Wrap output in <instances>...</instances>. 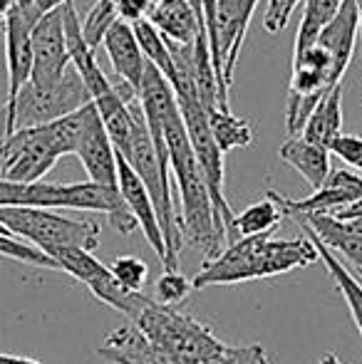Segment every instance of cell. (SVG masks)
Segmentation results:
<instances>
[{
  "instance_id": "obj_19",
  "label": "cell",
  "mask_w": 362,
  "mask_h": 364,
  "mask_svg": "<svg viewBox=\"0 0 362 364\" xmlns=\"http://www.w3.org/2000/svg\"><path fill=\"white\" fill-rule=\"evenodd\" d=\"M340 129H343V87L335 85L333 90H328L323 95V100L318 102L313 114L308 117L300 134L308 141H313V144L330 149L335 136L340 134Z\"/></svg>"
},
{
  "instance_id": "obj_37",
  "label": "cell",
  "mask_w": 362,
  "mask_h": 364,
  "mask_svg": "<svg viewBox=\"0 0 362 364\" xmlns=\"http://www.w3.org/2000/svg\"><path fill=\"white\" fill-rule=\"evenodd\" d=\"M13 5H15V0H0V20H5V15L13 10Z\"/></svg>"
},
{
  "instance_id": "obj_29",
  "label": "cell",
  "mask_w": 362,
  "mask_h": 364,
  "mask_svg": "<svg viewBox=\"0 0 362 364\" xmlns=\"http://www.w3.org/2000/svg\"><path fill=\"white\" fill-rule=\"evenodd\" d=\"M300 5V0H268L266 15H263V28L268 33H280L288 25L290 15L295 13V8Z\"/></svg>"
},
{
  "instance_id": "obj_18",
  "label": "cell",
  "mask_w": 362,
  "mask_h": 364,
  "mask_svg": "<svg viewBox=\"0 0 362 364\" xmlns=\"http://www.w3.org/2000/svg\"><path fill=\"white\" fill-rule=\"evenodd\" d=\"M147 18L154 23V28L166 40H174L181 45L193 43L198 30L206 28L188 0H156Z\"/></svg>"
},
{
  "instance_id": "obj_2",
  "label": "cell",
  "mask_w": 362,
  "mask_h": 364,
  "mask_svg": "<svg viewBox=\"0 0 362 364\" xmlns=\"http://www.w3.org/2000/svg\"><path fill=\"white\" fill-rule=\"evenodd\" d=\"M318 260L313 238H273L271 233L233 238L216 258L203 260L201 270L193 275V290H206L213 285H233L246 280L271 278L290 273Z\"/></svg>"
},
{
  "instance_id": "obj_38",
  "label": "cell",
  "mask_w": 362,
  "mask_h": 364,
  "mask_svg": "<svg viewBox=\"0 0 362 364\" xmlns=\"http://www.w3.org/2000/svg\"><path fill=\"white\" fill-rule=\"evenodd\" d=\"M358 5V20H360V43H362V0H355Z\"/></svg>"
},
{
  "instance_id": "obj_23",
  "label": "cell",
  "mask_w": 362,
  "mask_h": 364,
  "mask_svg": "<svg viewBox=\"0 0 362 364\" xmlns=\"http://www.w3.org/2000/svg\"><path fill=\"white\" fill-rule=\"evenodd\" d=\"M132 28H134V35H137V40H139V48H142V53H144V58L149 60L171 85V80H174V58H171V50H169V45H166L164 35L154 28V23H151L149 18L134 20Z\"/></svg>"
},
{
  "instance_id": "obj_32",
  "label": "cell",
  "mask_w": 362,
  "mask_h": 364,
  "mask_svg": "<svg viewBox=\"0 0 362 364\" xmlns=\"http://www.w3.org/2000/svg\"><path fill=\"white\" fill-rule=\"evenodd\" d=\"M65 3H68V0H15V5L23 10L25 18L33 20V23H38L43 15L53 13V10H58L60 5H65Z\"/></svg>"
},
{
  "instance_id": "obj_35",
  "label": "cell",
  "mask_w": 362,
  "mask_h": 364,
  "mask_svg": "<svg viewBox=\"0 0 362 364\" xmlns=\"http://www.w3.org/2000/svg\"><path fill=\"white\" fill-rule=\"evenodd\" d=\"M0 364H40V362L28 360V357H18V355H3V352H0Z\"/></svg>"
},
{
  "instance_id": "obj_33",
  "label": "cell",
  "mask_w": 362,
  "mask_h": 364,
  "mask_svg": "<svg viewBox=\"0 0 362 364\" xmlns=\"http://www.w3.org/2000/svg\"><path fill=\"white\" fill-rule=\"evenodd\" d=\"M156 0H119V18L127 23H134L139 18H147L154 8Z\"/></svg>"
},
{
  "instance_id": "obj_1",
  "label": "cell",
  "mask_w": 362,
  "mask_h": 364,
  "mask_svg": "<svg viewBox=\"0 0 362 364\" xmlns=\"http://www.w3.org/2000/svg\"><path fill=\"white\" fill-rule=\"evenodd\" d=\"M164 139L169 151V168L174 171L176 188H179V225L188 243L201 250L203 260L216 258L228 240L226 225L221 223L213 206L211 191H208L206 176L198 164L193 146L188 141L186 127L181 119V109L166 112L164 119Z\"/></svg>"
},
{
  "instance_id": "obj_10",
  "label": "cell",
  "mask_w": 362,
  "mask_h": 364,
  "mask_svg": "<svg viewBox=\"0 0 362 364\" xmlns=\"http://www.w3.org/2000/svg\"><path fill=\"white\" fill-rule=\"evenodd\" d=\"M5 60H8V97H5V109H10L23 90V85L30 80L33 73V28L35 23L23 15L18 5H13L5 15Z\"/></svg>"
},
{
  "instance_id": "obj_5",
  "label": "cell",
  "mask_w": 362,
  "mask_h": 364,
  "mask_svg": "<svg viewBox=\"0 0 362 364\" xmlns=\"http://www.w3.org/2000/svg\"><path fill=\"white\" fill-rule=\"evenodd\" d=\"M0 225L18 238L38 245L40 250L78 245L95 250L100 245V223L90 218L75 220L55 208L40 206H0Z\"/></svg>"
},
{
  "instance_id": "obj_3",
  "label": "cell",
  "mask_w": 362,
  "mask_h": 364,
  "mask_svg": "<svg viewBox=\"0 0 362 364\" xmlns=\"http://www.w3.org/2000/svg\"><path fill=\"white\" fill-rule=\"evenodd\" d=\"M92 109L95 102H87L85 107L53 122L20 127L0 136V176L23 183L40 181L45 173L53 171L58 159L78 151L80 136Z\"/></svg>"
},
{
  "instance_id": "obj_39",
  "label": "cell",
  "mask_w": 362,
  "mask_h": 364,
  "mask_svg": "<svg viewBox=\"0 0 362 364\" xmlns=\"http://www.w3.org/2000/svg\"><path fill=\"white\" fill-rule=\"evenodd\" d=\"M241 3H246V5H248V8H253V10H256L258 0H241Z\"/></svg>"
},
{
  "instance_id": "obj_34",
  "label": "cell",
  "mask_w": 362,
  "mask_h": 364,
  "mask_svg": "<svg viewBox=\"0 0 362 364\" xmlns=\"http://www.w3.org/2000/svg\"><path fill=\"white\" fill-rule=\"evenodd\" d=\"M333 216L345 220L350 228H355L358 233H362V198L348 203V206H343V208H338V211H333Z\"/></svg>"
},
{
  "instance_id": "obj_21",
  "label": "cell",
  "mask_w": 362,
  "mask_h": 364,
  "mask_svg": "<svg viewBox=\"0 0 362 364\" xmlns=\"http://www.w3.org/2000/svg\"><path fill=\"white\" fill-rule=\"evenodd\" d=\"M285 218L283 208H280L278 198L273 191L266 193V198L251 203L248 208H243L238 216H233L231 225H228V235L231 238H246V235H261V233H273V228Z\"/></svg>"
},
{
  "instance_id": "obj_24",
  "label": "cell",
  "mask_w": 362,
  "mask_h": 364,
  "mask_svg": "<svg viewBox=\"0 0 362 364\" xmlns=\"http://www.w3.org/2000/svg\"><path fill=\"white\" fill-rule=\"evenodd\" d=\"M343 0H305V13L300 20L298 35H295V53L300 55L303 50H308L310 45L318 40L320 30L335 18V13L340 10Z\"/></svg>"
},
{
  "instance_id": "obj_7",
  "label": "cell",
  "mask_w": 362,
  "mask_h": 364,
  "mask_svg": "<svg viewBox=\"0 0 362 364\" xmlns=\"http://www.w3.org/2000/svg\"><path fill=\"white\" fill-rule=\"evenodd\" d=\"M176 102H179L188 141H191L193 154H196L198 164H201V168H203V176H206L213 206H216V213H218V218H221V223L226 225V235H228V225H231L236 213L231 211L226 196H223V151L218 149L216 139H213L211 127H208V114L201 102H198V97L176 95Z\"/></svg>"
},
{
  "instance_id": "obj_31",
  "label": "cell",
  "mask_w": 362,
  "mask_h": 364,
  "mask_svg": "<svg viewBox=\"0 0 362 364\" xmlns=\"http://www.w3.org/2000/svg\"><path fill=\"white\" fill-rule=\"evenodd\" d=\"M216 364H268V355L261 345L248 347H226Z\"/></svg>"
},
{
  "instance_id": "obj_14",
  "label": "cell",
  "mask_w": 362,
  "mask_h": 364,
  "mask_svg": "<svg viewBox=\"0 0 362 364\" xmlns=\"http://www.w3.org/2000/svg\"><path fill=\"white\" fill-rule=\"evenodd\" d=\"M358 33H360L358 5H355V0H343L335 18L320 30L318 40H315V43L328 50L330 60H333V75L338 82H343L350 63H353Z\"/></svg>"
},
{
  "instance_id": "obj_16",
  "label": "cell",
  "mask_w": 362,
  "mask_h": 364,
  "mask_svg": "<svg viewBox=\"0 0 362 364\" xmlns=\"http://www.w3.org/2000/svg\"><path fill=\"white\" fill-rule=\"evenodd\" d=\"M323 245H328L335 255L355 265L362 273V233L350 228L345 220L335 218L333 213H300L295 216Z\"/></svg>"
},
{
  "instance_id": "obj_13",
  "label": "cell",
  "mask_w": 362,
  "mask_h": 364,
  "mask_svg": "<svg viewBox=\"0 0 362 364\" xmlns=\"http://www.w3.org/2000/svg\"><path fill=\"white\" fill-rule=\"evenodd\" d=\"M107 55H110V63L115 68L117 80L127 82L132 90L139 95V85H142V75L147 68V58L139 48V40L134 35V28L127 20L117 18L110 25V30L102 38Z\"/></svg>"
},
{
  "instance_id": "obj_9",
  "label": "cell",
  "mask_w": 362,
  "mask_h": 364,
  "mask_svg": "<svg viewBox=\"0 0 362 364\" xmlns=\"http://www.w3.org/2000/svg\"><path fill=\"white\" fill-rule=\"evenodd\" d=\"M70 50L65 40L63 25V5L53 13L43 15L33 28V87H53L58 85L70 70Z\"/></svg>"
},
{
  "instance_id": "obj_12",
  "label": "cell",
  "mask_w": 362,
  "mask_h": 364,
  "mask_svg": "<svg viewBox=\"0 0 362 364\" xmlns=\"http://www.w3.org/2000/svg\"><path fill=\"white\" fill-rule=\"evenodd\" d=\"M75 154L82 161L90 181L107 183V186H119V181H117V151L105 129V122H102L100 112H97V105L90 112L87 124H85Z\"/></svg>"
},
{
  "instance_id": "obj_30",
  "label": "cell",
  "mask_w": 362,
  "mask_h": 364,
  "mask_svg": "<svg viewBox=\"0 0 362 364\" xmlns=\"http://www.w3.org/2000/svg\"><path fill=\"white\" fill-rule=\"evenodd\" d=\"M330 154H335L338 159H343L348 166L360 168L362 171V136L338 134L333 144H330Z\"/></svg>"
},
{
  "instance_id": "obj_6",
  "label": "cell",
  "mask_w": 362,
  "mask_h": 364,
  "mask_svg": "<svg viewBox=\"0 0 362 364\" xmlns=\"http://www.w3.org/2000/svg\"><path fill=\"white\" fill-rule=\"evenodd\" d=\"M87 102H92V95L75 68L68 70L63 80L53 87H33L30 82H25L23 90L15 97L13 107L3 112V132H0V136L10 134V132L20 129V127H35L53 122L58 117L80 109Z\"/></svg>"
},
{
  "instance_id": "obj_15",
  "label": "cell",
  "mask_w": 362,
  "mask_h": 364,
  "mask_svg": "<svg viewBox=\"0 0 362 364\" xmlns=\"http://www.w3.org/2000/svg\"><path fill=\"white\" fill-rule=\"evenodd\" d=\"M100 357L110 364H179L164 350L154 345L147 335H142L134 325L117 327L105 337L100 347Z\"/></svg>"
},
{
  "instance_id": "obj_17",
  "label": "cell",
  "mask_w": 362,
  "mask_h": 364,
  "mask_svg": "<svg viewBox=\"0 0 362 364\" xmlns=\"http://www.w3.org/2000/svg\"><path fill=\"white\" fill-rule=\"evenodd\" d=\"M278 156L305 178L310 188H320L330 173V149L313 144L303 134L290 136L278 149Z\"/></svg>"
},
{
  "instance_id": "obj_28",
  "label": "cell",
  "mask_w": 362,
  "mask_h": 364,
  "mask_svg": "<svg viewBox=\"0 0 362 364\" xmlns=\"http://www.w3.org/2000/svg\"><path fill=\"white\" fill-rule=\"evenodd\" d=\"M110 268L115 273V278L127 290H134V292L144 290L147 280H149V265L144 260L134 258V255H119V258H115V263Z\"/></svg>"
},
{
  "instance_id": "obj_40",
  "label": "cell",
  "mask_w": 362,
  "mask_h": 364,
  "mask_svg": "<svg viewBox=\"0 0 362 364\" xmlns=\"http://www.w3.org/2000/svg\"><path fill=\"white\" fill-rule=\"evenodd\" d=\"M360 278H362V273H360Z\"/></svg>"
},
{
  "instance_id": "obj_25",
  "label": "cell",
  "mask_w": 362,
  "mask_h": 364,
  "mask_svg": "<svg viewBox=\"0 0 362 364\" xmlns=\"http://www.w3.org/2000/svg\"><path fill=\"white\" fill-rule=\"evenodd\" d=\"M0 255L10 260H18L25 265H35V268H50V270H60L58 260L53 255H48L45 250H40L38 245L25 243L23 238L13 235L10 230H5L0 225Z\"/></svg>"
},
{
  "instance_id": "obj_36",
  "label": "cell",
  "mask_w": 362,
  "mask_h": 364,
  "mask_svg": "<svg viewBox=\"0 0 362 364\" xmlns=\"http://www.w3.org/2000/svg\"><path fill=\"white\" fill-rule=\"evenodd\" d=\"M318 364H345V362L340 360L338 355H333V352H328V355H323V357H320Z\"/></svg>"
},
{
  "instance_id": "obj_27",
  "label": "cell",
  "mask_w": 362,
  "mask_h": 364,
  "mask_svg": "<svg viewBox=\"0 0 362 364\" xmlns=\"http://www.w3.org/2000/svg\"><path fill=\"white\" fill-rule=\"evenodd\" d=\"M193 290L191 280L186 278L183 273L176 270H166L159 280H156V290H154V300L161 302V305H169V307H176L181 305L183 300L188 297V292Z\"/></svg>"
},
{
  "instance_id": "obj_11",
  "label": "cell",
  "mask_w": 362,
  "mask_h": 364,
  "mask_svg": "<svg viewBox=\"0 0 362 364\" xmlns=\"http://www.w3.org/2000/svg\"><path fill=\"white\" fill-rule=\"evenodd\" d=\"M117 181H119L122 198H124V203L129 206V211L134 213L144 238L149 240V245L154 248V253L159 255V260H164L166 243H164V233H161V223H159V213H156V206H154V198L147 191L139 173H137L134 168L127 164V159H122L119 154H117Z\"/></svg>"
},
{
  "instance_id": "obj_26",
  "label": "cell",
  "mask_w": 362,
  "mask_h": 364,
  "mask_svg": "<svg viewBox=\"0 0 362 364\" xmlns=\"http://www.w3.org/2000/svg\"><path fill=\"white\" fill-rule=\"evenodd\" d=\"M117 18H119V0H95V5H92L82 23V35L92 50L100 48L102 38Z\"/></svg>"
},
{
  "instance_id": "obj_20",
  "label": "cell",
  "mask_w": 362,
  "mask_h": 364,
  "mask_svg": "<svg viewBox=\"0 0 362 364\" xmlns=\"http://www.w3.org/2000/svg\"><path fill=\"white\" fill-rule=\"evenodd\" d=\"M308 235L313 238L315 248H318V260L325 265L328 275L333 278L335 288L340 290V295H343L345 302H348V310H350V315H353V322L362 337V278L360 280L355 278L353 270H348V265L340 263V255H335L328 245L320 243L310 230H308Z\"/></svg>"
},
{
  "instance_id": "obj_22",
  "label": "cell",
  "mask_w": 362,
  "mask_h": 364,
  "mask_svg": "<svg viewBox=\"0 0 362 364\" xmlns=\"http://www.w3.org/2000/svg\"><path fill=\"white\" fill-rule=\"evenodd\" d=\"M206 114H208V127H211L213 139H216V144L223 154L233 151V149L251 146L253 129L246 119L236 117L231 109H221V107L206 112Z\"/></svg>"
},
{
  "instance_id": "obj_4",
  "label": "cell",
  "mask_w": 362,
  "mask_h": 364,
  "mask_svg": "<svg viewBox=\"0 0 362 364\" xmlns=\"http://www.w3.org/2000/svg\"><path fill=\"white\" fill-rule=\"evenodd\" d=\"M127 317L142 335L149 337L159 350H164L179 364H213L228 347L191 315L161 305L144 292L137 295L134 307Z\"/></svg>"
},
{
  "instance_id": "obj_8",
  "label": "cell",
  "mask_w": 362,
  "mask_h": 364,
  "mask_svg": "<svg viewBox=\"0 0 362 364\" xmlns=\"http://www.w3.org/2000/svg\"><path fill=\"white\" fill-rule=\"evenodd\" d=\"M48 255H53V258L58 260L60 270H65V273H70L75 280H80L100 302H105V305L129 315V310L137 302V295H139L142 290L139 292L127 290L124 285L115 278L112 268L102 265L100 260L95 258L92 250L78 248V245H63V248L48 250Z\"/></svg>"
}]
</instances>
